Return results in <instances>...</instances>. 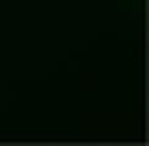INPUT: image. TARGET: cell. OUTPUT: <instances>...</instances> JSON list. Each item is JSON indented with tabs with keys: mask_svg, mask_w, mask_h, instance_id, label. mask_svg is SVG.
<instances>
[]
</instances>
